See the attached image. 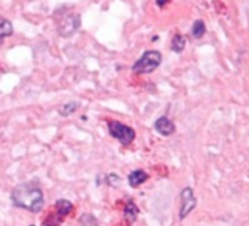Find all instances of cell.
<instances>
[{"mask_svg": "<svg viewBox=\"0 0 249 226\" xmlns=\"http://www.w3.org/2000/svg\"><path fill=\"white\" fill-rule=\"evenodd\" d=\"M12 200L17 206L30 210V211H40L43 207V192L34 184H21L12 192Z\"/></svg>", "mask_w": 249, "mask_h": 226, "instance_id": "obj_1", "label": "cell"}, {"mask_svg": "<svg viewBox=\"0 0 249 226\" xmlns=\"http://www.w3.org/2000/svg\"><path fill=\"white\" fill-rule=\"evenodd\" d=\"M160 63H161V55L156 50H150L145 52L141 56V59L134 65V71L137 74H150L156 71Z\"/></svg>", "mask_w": 249, "mask_h": 226, "instance_id": "obj_2", "label": "cell"}, {"mask_svg": "<svg viewBox=\"0 0 249 226\" xmlns=\"http://www.w3.org/2000/svg\"><path fill=\"white\" fill-rule=\"evenodd\" d=\"M108 131L116 140H119L124 146H129L135 138V131L131 127H126L120 122H116V121L108 124Z\"/></svg>", "mask_w": 249, "mask_h": 226, "instance_id": "obj_3", "label": "cell"}, {"mask_svg": "<svg viewBox=\"0 0 249 226\" xmlns=\"http://www.w3.org/2000/svg\"><path fill=\"white\" fill-rule=\"evenodd\" d=\"M196 206V198L194 195L192 188H185L182 191V208H180V219H185Z\"/></svg>", "mask_w": 249, "mask_h": 226, "instance_id": "obj_4", "label": "cell"}, {"mask_svg": "<svg viewBox=\"0 0 249 226\" xmlns=\"http://www.w3.org/2000/svg\"><path fill=\"white\" fill-rule=\"evenodd\" d=\"M154 128L161 135H172L175 132V124L169 118H164V116L156 121Z\"/></svg>", "mask_w": 249, "mask_h": 226, "instance_id": "obj_5", "label": "cell"}, {"mask_svg": "<svg viewBox=\"0 0 249 226\" xmlns=\"http://www.w3.org/2000/svg\"><path fill=\"white\" fill-rule=\"evenodd\" d=\"M147 178H148V175L145 172H142V170H134L129 175V184H131V187H138L142 182H145Z\"/></svg>", "mask_w": 249, "mask_h": 226, "instance_id": "obj_6", "label": "cell"}, {"mask_svg": "<svg viewBox=\"0 0 249 226\" xmlns=\"http://www.w3.org/2000/svg\"><path fill=\"white\" fill-rule=\"evenodd\" d=\"M14 28H12V24L6 19V18H2L0 17V38H5V37H9L12 34Z\"/></svg>", "mask_w": 249, "mask_h": 226, "instance_id": "obj_7", "label": "cell"}, {"mask_svg": "<svg viewBox=\"0 0 249 226\" xmlns=\"http://www.w3.org/2000/svg\"><path fill=\"white\" fill-rule=\"evenodd\" d=\"M137 214H138V207L134 203H129L126 208H124V217L129 222H134L137 219Z\"/></svg>", "mask_w": 249, "mask_h": 226, "instance_id": "obj_8", "label": "cell"}, {"mask_svg": "<svg viewBox=\"0 0 249 226\" xmlns=\"http://www.w3.org/2000/svg\"><path fill=\"white\" fill-rule=\"evenodd\" d=\"M192 34H194V37H195V38H201V37L205 34V24H204L201 19H198V21H195V22H194Z\"/></svg>", "mask_w": 249, "mask_h": 226, "instance_id": "obj_9", "label": "cell"}, {"mask_svg": "<svg viewBox=\"0 0 249 226\" xmlns=\"http://www.w3.org/2000/svg\"><path fill=\"white\" fill-rule=\"evenodd\" d=\"M185 44H186V40L183 36H175L173 41H172V49L178 53H180L183 49H185Z\"/></svg>", "mask_w": 249, "mask_h": 226, "instance_id": "obj_10", "label": "cell"}, {"mask_svg": "<svg viewBox=\"0 0 249 226\" xmlns=\"http://www.w3.org/2000/svg\"><path fill=\"white\" fill-rule=\"evenodd\" d=\"M56 207H57L59 213H62V214H68V213L72 210V204H71L69 201H66V200H60V201H57Z\"/></svg>", "mask_w": 249, "mask_h": 226, "instance_id": "obj_11", "label": "cell"}, {"mask_svg": "<svg viewBox=\"0 0 249 226\" xmlns=\"http://www.w3.org/2000/svg\"><path fill=\"white\" fill-rule=\"evenodd\" d=\"M78 109V103H68V104H65L59 112H60V115H63V116H69L72 112H75Z\"/></svg>", "mask_w": 249, "mask_h": 226, "instance_id": "obj_12", "label": "cell"}, {"mask_svg": "<svg viewBox=\"0 0 249 226\" xmlns=\"http://www.w3.org/2000/svg\"><path fill=\"white\" fill-rule=\"evenodd\" d=\"M81 225L82 226H97V220L91 214H84L81 217Z\"/></svg>", "mask_w": 249, "mask_h": 226, "instance_id": "obj_13", "label": "cell"}]
</instances>
